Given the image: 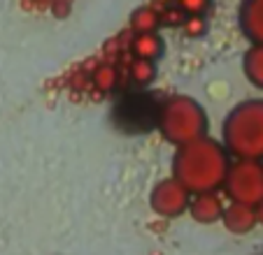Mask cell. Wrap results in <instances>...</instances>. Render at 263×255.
I'll return each instance as SVG.
<instances>
[{
	"mask_svg": "<svg viewBox=\"0 0 263 255\" xmlns=\"http://www.w3.org/2000/svg\"><path fill=\"white\" fill-rule=\"evenodd\" d=\"M231 165H233L231 153L221 142L212 137H200L191 144L177 146L173 156V177L191 195L214 193L223 188Z\"/></svg>",
	"mask_w": 263,
	"mask_h": 255,
	"instance_id": "cell-1",
	"label": "cell"
},
{
	"mask_svg": "<svg viewBox=\"0 0 263 255\" xmlns=\"http://www.w3.org/2000/svg\"><path fill=\"white\" fill-rule=\"evenodd\" d=\"M221 144L235 160L263 162V98L242 100L226 114Z\"/></svg>",
	"mask_w": 263,
	"mask_h": 255,
	"instance_id": "cell-2",
	"label": "cell"
},
{
	"mask_svg": "<svg viewBox=\"0 0 263 255\" xmlns=\"http://www.w3.org/2000/svg\"><path fill=\"white\" fill-rule=\"evenodd\" d=\"M210 118L203 104L191 95H170L159 109V133L173 146H184L208 137Z\"/></svg>",
	"mask_w": 263,
	"mask_h": 255,
	"instance_id": "cell-3",
	"label": "cell"
},
{
	"mask_svg": "<svg viewBox=\"0 0 263 255\" xmlns=\"http://www.w3.org/2000/svg\"><path fill=\"white\" fill-rule=\"evenodd\" d=\"M223 193L231 202L256 206L263 202V162L235 160L223 181Z\"/></svg>",
	"mask_w": 263,
	"mask_h": 255,
	"instance_id": "cell-4",
	"label": "cell"
},
{
	"mask_svg": "<svg viewBox=\"0 0 263 255\" xmlns=\"http://www.w3.org/2000/svg\"><path fill=\"white\" fill-rule=\"evenodd\" d=\"M191 193L182 186L175 177H168V179H161L152 193H149V206L154 209V214H159L161 218H179L189 211V204H191Z\"/></svg>",
	"mask_w": 263,
	"mask_h": 255,
	"instance_id": "cell-5",
	"label": "cell"
},
{
	"mask_svg": "<svg viewBox=\"0 0 263 255\" xmlns=\"http://www.w3.org/2000/svg\"><path fill=\"white\" fill-rule=\"evenodd\" d=\"M223 197L219 195L217 190L214 193H196L191 197L189 204V216L194 218L198 225H214L223 218Z\"/></svg>",
	"mask_w": 263,
	"mask_h": 255,
	"instance_id": "cell-6",
	"label": "cell"
},
{
	"mask_svg": "<svg viewBox=\"0 0 263 255\" xmlns=\"http://www.w3.org/2000/svg\"><path fill=\"white\" fill-rule=\"evenodd\" d=\"M240 33L252 42L263 45V0H242L238 7Z\"/></svg>",
	"mask_w": 263,
	"mask_h": 255,
	"instance_id": "cell-7",
	"label": "cell"
},
{
	"mask_svg": "<svg viewBox=\"0 0 263 255\" xmlns=\"http://www.w3.org/2000/svg\"><path fill=\"white\" fill-rule=\"evenodd\" d=\"M221 223H223V227L229 232H233V235H249V232L258 225L256 206L242 204V202H229L226 209H223Z\"/></svg>",
	"mask_w": 263,
	"mask_h": 255,
	"instance_id": "cell-8",
	"label": "cell"
},
{
	"mask_svg": "<svg viewBox=\"0 0 263 255\" xmlns=\"http://www.w3.org/2000/svg\"><path fill=\"white\" fill-rule=\"evenodd\" d=\"M130 51H133V58H144L156 63L165 51V39L159 33H140L130 39Z\"/></svg>",
	"mask_w": 263,
	"mask_h": 255,
	"instance_id": "cell-9",
	"label": "cell"
},
{
	"mask_svg": "<svg viewBox=\"0 0 263 255\" xmlns=\"http://www.w3.org/2000/svg\"><path fill=\"white\" fill-rule=\"evenodd\" d=\"M128 26H130V30H133L135 35H140V33H159V28L163 26V21H161V12L156 10L154 5H142V7H138V10L130 14Z\"/></svg>",
	"mask_w": 263,
	"mask_h": 255,
	"instance_id": "cell-10",
	"label": "cell"
},
{
	"mask_svg": "<svg viewBox=\"0 0 263 255\" xmlns=\"http://www.w3.org/2000/svg\"><path fill=\"white\" fill-rule=\"evenodd\" d=\"M242 72L252 86L263 91V45H252L242 56Z\"/></svg>",
	"mask_w": 263,
	"mask_h": 255,
	"instance_id": "cell-11",
	"label": "cell"
},
{
	"mask_svg": "<svg viewBox=\"0 0 263 255\" xmlns=\"http://www.w3.org/2000/svg\"><path fill=\"white\" fill-rule=\"evenodd\" d=\"M117 81H119V70H117L115 63H100L91 72V83H93V89L100 91V93L115 91Z\"/></svg>",
	"mask_w": 263,
	"mask_h": 255,
	"instance_id": "cell-12",
	"label": "cell"
},
{
	"mask_svg": "<svg viewBox=\"0 0 263 255\" xmlns=\"http://www.w3.org/2000/svg\"><path fill=\"white\" fill-rule=\"evenodd\" d=\"M128 79L135 86H149L156 79V63L144 58H133L128 63Z\"/></svg>",
	"mask_w": 263,
	"mask_h": 255,
	"instance_id": "cell-13",
	"label": "cell"
},
{
	"mask_svg": "<svg viewBox=\"0 0 263 255\" xmlns=\"http://www.w3.org/2000/svg\"><path fill=\"white\" fill-rule=\"evenodd\" d=\"M208 28L210 26H208L205 16H189L182 26V33L191 39H198V37H203V35H208Z\"/></svg>",
	"mask_w": 263,
	"mask_h": 255,
	"instance_id": "cell-14",
	"label": "cell"
},
{
	"mask_svg": "<svg viewBox=\"0 0 263 255\" xmlns=\"http://www.w3.org/2000/svg\"><path fill=\"white\" fill-rule=\"evenodd\" d=\"M186 19H189V14L184 10H179L177 5H170L161 12V21H163V26H168V28H182Z\"/></svg>",
	"mask_w": 263,
	"mask_h": 255,
	"instance_id": "cell-15",
	"label": "cell"
},
{
	"mask_svg": "<svg viewBox=\"0 0 263 255\" xmlns=\"http://www.w3.org/2000/svg\"><path fill=\"white\" fill-rule=\"evenodd\" d=\"M175 5L184 10L189 16H205L212 5V0H175Z\"/></svg>",
	"mask_w": 263,
	"mask_h": 255,
	"instance_id": "cell-16",
	"label": "cell"
},
{
	"mask_svg": "<svg viewBox=\"0 0 263 255\" xmlns=\"http://www.w3.org/2000/svg\"><path fill=\"white\" fill-rule=\"evenodd\" d=\"M51 12H54L59 19L68 16V12H70V0H54V3H51Z\"/></svg>",
	"mask_w": 263,
	"mask_h": 255,
	"instance_id": "cell-17",
	"label": "cell"
},
{
	"mask_svg": "<svg viewBox=\"0 0 263 255\" xmlns=\"http://www.w3.org/2000/svg\"><path fill=\"white\" fill-rule=\"evenodd\" d=\"M256 218H258V225H263V202L256 204Z\"/></svg>",
	"mask_w": 263,
	"mask_h": 255,
	"instance_id": "cell-18",
	"label": "cell"
}]
</instances>
